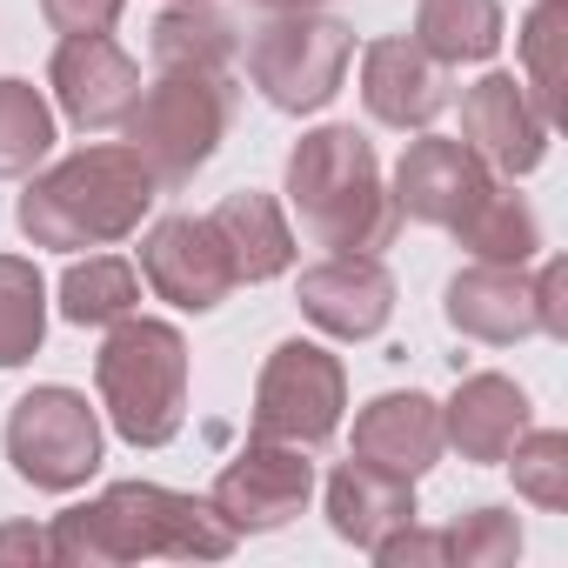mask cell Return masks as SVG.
<instances>
[{
    "label": "cell",
    "instance_id": "7402d4cb",
    "mask_svg": "<svg viewBox=\"0 0 568 568\" xmlns=\"http://www.w3.org/2000/svg\"><path fill=\"white\" fill-rule=\"evenodd\" d=\"M154 41V61L161 68H187V74H227L234 68V28L207 8V0H174V8L148 28Z\"/></svg>",
    "mask_w": 568,
    "mask_h": 568
},
{
    "label": "cell",
    "instance_id": "cb8c5ba5",
    "mask_svg": "<svg viewBox=\"0 0 568 568\" xmlns=\"http://www.w3.org/2000/svg\"><path fill=\"white\" fill-rule=\"evenodd\" d=\"M455 241L475 254V261H501V267H528L535 247H541V221L528 214L521 194H508L501 181L481 194V207L455 227Z\"/></svg>",
    "mask_w": 568,
    "mask_h": 568
},
{
    "label": "cell",
    "instance_id": "9a60e30c",
    "mask_svg": "<svg viewBox=\"0 0 568 568\" xmlns=\"http://www.w3.org/2000/svg\"><path fill=\"white\" fill-rule=\"evenodd\" d=\"M448 328H462L468 342H488V348H508V342H528L541 335V315H535V281L521 267H501V261H475L448 281V302H442Z\"/></svg>",
    "mask_w": 568,
    "mask_h": 568
},
{
    "label": "cell",
    "instance_id": "277c9868",
    "mask_svg": "<svg viewBox=\"0 0 568 568\" xmlns=\"http://www.w3.org/2000/svg\"><path fill=\"white\" fill-rule=\"evenodd\" d=\"M94 388L121 442L168 448L187 422V342L168 322L121 315L94 355Z\"/></svg>",
    "mask_w": 568,
    "mask_h": 568
},
{
    "label": "cell",
    "instance_id": "3957f363",
    "mask_svg": "<svg viewBox=\"0 0 568 568\" xmlns=\"http://www.w3.org/2000/svg\"><path fill=\"white\" fill-rule=\"evenodd\" d=\"M288 201H295L302 227L335 254H375L402 227L395 194L382 181V161H375L368 134H355V128H315L295 141Z\"/></svg>",
    "mask_w": 568,
    "mask_h": 568
},
{
    "label": "cell",
    "instance_id": "484cf974",
    "mask_svg": "<svg viewBox=\"0 0 568 568\" xmlns=\"http://www.w3.org/2000/svg\"><path fill=\"white\" fill-rule=\"evenodd\" d=\"M134 302H141V281H134V267L114 261V254L74 261V267L61 274V315H68L74 328H114L121 315H134Z\"/></svg>",
    "mask_w": 568,
    "mask_h": 568
},
{
    "label": "cell",
    "instance_id": "5bb4252c",
    "mask_svg": "<svg viewBox=\"0 0 568 568\" xmlns=\"http://www.w3.org/2000/svg\"><path fill=\"white\" fill-rule=\"evenodd\" d=\"M302 315L335 342H368L395 315V274L375 254H328L302 274Z\"/></svg>",
    "mask_w": 568,
    "mask_h": 568
},
{
    "label": "cell",
    "instance_id": "7a4b0ae2",
    "mask_svg": "<svg viewBox=\"0 0 568 568\" xmlns=\"http://www.w3.org/2000/svg\"><path fill=\"white\" fill-rule=\"evenodd\" d=\"M154 174L134 148H81L21 194V234L34 247H108L128 241L154 207Z\"/></svg>",
    "mask_w": 568,
    "mask_h": 568
},
{
    "label": "cell",
    "instance_id": "83f0119b",
    "mask_svg": "<svg viewBox=\"0 0 568 568\" xmlns=\"http://www.w3.org/2000/svg\"><path fill=\"white\" fill-rule=\"evenodd\" d=\"M515 462V488L535 501V508H548V515H561L568 508V435L561 428H528L515 448H508Z\"/></svg>",
    "mask_w": 568,
    "mask_h": 568
},
{
    "label": "cell",
    "instance_id": "f546056e",
    "mask_svg": "<svg viewBox=\"0 0 568 568\" xmlns=\"http://www.w3.org/2000/svg\"><path fill=\"white\" fill-rule=\"evenodd\" d=\"M368 555H375L382 568H435V561H448V548H442V528H415V521H402L395 535H382Z\"/></svg>",
    "mask_w": 568,
    "mask_h": 568
},
{
    "label": "cell",
    "instance_id": "4316f807",
    "mask_svg": "<svg viewBox=\"0 0 568 568\" xmlns=\"http://www.w3.org/2000/svg\"><path fill=\"white\" fill-rule=\"evenodd\" d=\"M54 148V108L34 81H0V181L34 174V161Z\"/></svg>",
    "mask_w": 568,
    "mask_h": 568
},
{
    "label": "cell",
    "instance_id": "4fadbf2b",
    "mask_svg": "<svg viewBox=\"0 0 568 568\" xmlns=\"http://www.w3.org/2000/svg\"><path fill=\"white\" fill-rule=\"evenodd\" d=\"M462 141L488 161V174H535L548 154V114L528 101L515 74H481L462 94Z\"/></svg>",
    "mask_w": 568,
    "mask_h": 568
},
{
    "label": "cell",
    "instance_id": "f1b7e54d",
    "mask_svg": "<svg viewBox=\"0 0 568 568\" xmlns=\"http://www.w3.org/2000/svg\"><path fill=\"white\" fill-rule=\"evenodd\" d=\"M442 548H448L455 568H501V561L521 555V521L508 508H475L455 528H442Z\"/></svg>",
    "mask_w": 568,
    "mask_h": 568
},
{
    "label": "cell",
    "instance_id": "30bf717a",
    "mask_svg": "<svg viewBox=\"0 0 568 568\" xmlns=\"http://www.w3.org/2000/svg\"><path fill=\"white\" fill-rule=\"evenodd\" d=\"M141 274H148V288L161 302H174L181 315H207L234 288V261H227V247H221V234H214L207 214H168V221H154L148 241H141Z\"/></svg>",
    "mask_w": 568,
    "mask_h": 568
},
{
    "label": "cell",
    "instance_id": "ba28073f",
    "mask_svg": "<svg viewBox=\"0 0 568 568\" xmlns=\"http://www.w3.org/2000/svg\"><path fill=\"white\" fill-rule=\"evenodd\" d=\"M8 462L21 481L68 495L101 468V415L74 388H34L8 415Z\"/></svg>",
    "mask_w": 568,
    "mask_h": 568
},
{
    "label": "cell",
    "instance_id": "9c48e42d",
    "mask_svg": "<svg viewBox=\"0 0 568 568\" xmlns=\"http://www.w3.org/2000/svg\"><path fill=\"white\" fill-rule=\"evenodd\" d=\"M315 495V462L295 448V442H247L221 481H214V515L234 528V535H267V528H288Z\"/></svg>",
    "mask_w": 568,
    "mask_h": 568
},
{
    "label": "cell",
    "instance_id": "5b68a950",
    "mask_svg": "<svg viewBox=\"0 0 568 568\" xmlns=\"http://www.w3.org/2000/svg\"><path fill=\"white\" fill-rule=\"evenodd\" d=\"M227 114H234V88L227 74H187V68H161V81L128 108V148L148 161L154 187H187L221 134H227Z\"/></svg>",
    "mask_w": 568,
    "mask_h": 568
},
{
    "label": "cell",
    "instance_id": "6da1fadb",
    "mask_svg": "<svg viewBox=\"0 0 568 568\" xmlns=\"http://www.w3.org/2000/svg\"><path fill=\"white\" fill-rule=\"evenodd\" d=\"M234 541L241 535L214 515V501L174 495L161 481H114L48 528L54 568H121V561H148V555L227 561Z\"/></svg>",
    "mask_w": 568,
    "mask_h": 568
},
{
    "label": "cell",
    "instance_id": "2e32d148",
    "mask_svg": "<svg viewBox=\"0 0 568 568\" xmlns=\"http://www.w3.org/2000/svg\"><path fill=\"white\" fill-rule=\"evenodd\" d=\"M442 402H428V395H375L362 415H355V462H368V468H388V475H402V481H415V475H428L435 462H442Z\"/></svg>",
    "mask_w": 568,
    "mask_h": 568
},
{
    "label": "cell",
    "instance_id": "e0dca14e",
    "mask_svg": "<svg viewBox=\"0 0 568 568\" xmlns=\"http://www.w3.org/2000/svg\"><path fill=\"white\" fill-rule=\"evenodd\" d=\"M362 101L382 128H428L448 108V68L415 41H375L362 54Z\"/></svg>",
    "mask_w": 568,
    "mask_h": 568
},
{
    "label": "cell",
    "instance_id": "836d02e7",
    "mask_svg": "<svg viewBox=\"0 0 568 568\" xmlns=\"http://www.w3.org/2000/svg\"><path fill=\"white\" fill-rule=\"evenodd\" d=\"M261 14H308V8H322V0H254Z\"/></svg>",
    "mask_w": 568,
    "mask_h": 568
},
{
    "label": "cell",
    "instance_id": "d6986e66",
    "mask_svg": "<svg viewBox=\"0 0 568 568\" xmlns=\"http://www.w3.org/2000/svg\"><path fill=\"white\" fill-rule=\"evenodd\" d=\"M402 521H415V481H402L388 468H368V462H342L328 475V528L342 541L375 548Z\"/></svg>",
    "mask_w": 568,
    "mask_h": 568
},
{
    "label": "cell",
    "instance_id": "4dcf8cb0",
    "mask_svg": "<svg viewBox=\"0 0 568 568\" xmlns=\"http://www.w3.org/2000/svg\"><path fill=\"white\" fill-rule=\"evenodd\" d=\"M128 0H41V14L54 34H108L121 21Z\"/></svg>",
    "mask_w": 568,
    "mask_h": 568
},
{
    "label": "cell",
    "instance_id": "52a82bcc",
    "mask_svg": "<svg viewBox=\"0 0 568 568\" xmlns=\"http://www.w3.org/2000/svg\"><path fill=\"white\" fill-rule=\"evenodd\" d=\"M342 408H348V375L322 342H281L254 382V435L261 442L322 448L342 428Z\"/></svg>",
    "mask_w": 568,
    "mask_h": 568
},
{
    "label": "cell",
    "instance_id": "1f68e13d",
    "mask_svg": "<svg viewBox=\"0 0 568 568\" xmlns=\"http://www.w3.org/2000/svg\"><path fill=\"white\" fill-rule=\"evenodd\" d=\"M535 315H541V335H568V261H541L535 274Z\"/></svg>",
    "mask_w": 568,
    "mask_h": 568
},
{
    "label": "cell",
    "instance_id": "ffe728a7",
    "mask_svg": "<svg viewBox=\"0 0 568 568\" xmlns=\"http://www.w3.org/2000/svg\"><path fill=\"white\" fill-rule=\"evenodd\" d=\"M207 221H214V234H221V247L234 261V281H274V274H288L295 234H288V221H281L274 194H261V187L227 194Z\"/></svg>",
    "mask_w": 568,
    "mask_h": 568
},
{
    "label": "cell",
    "instance_id": "603a6c76",
    "mask_svg": "<svg viewBox=\"0 0 568 568\" xmlns=\"http://www.w3.org/2000/svg\"><path fill=\"white\" fill-rule=\"evenodd\" d=\"M521 88L548 128L568 114V0H535V14L521 21Z\"/></svg>",
    "mask_w": 568,
    "mask_h": 568
},
{
    "label": "cell",
    "instance_id": "7c38bea8",
    "mask_svg": "<svg viewBox=\"0 0 568 568\" xmlns=\"http://www.w3.org/2000/svg\"><path fill=\"white\" fill-rule=\"evenodd\" d=\"M54 101L81 134H108L128 121V108L141 101V68L108 41V34H68L48 61Z\"/></svg>",
    "mask_w": 568,
    "mask_h": 568
},
{
    "label": "cell",
    "instance_id": "8992f818",
    "mask_svg": "<svg viewBox=\"0 0 568 568\" xmlns=\"http://www.w3.org/2000/svg\"><path fill=\"white\" fill-rule=\"evenodd\" d=\"M355 34L342 21L322 14H274L254 41H247V81L261 88L267 108L281 114H315L342 94Z\"/></svg>",
    "mask_w": 568,
    "mask_h": 568
},
{
    "label": "cell",
    "instance_id": "d4e9b609",
    "mask_svg": "<svg viewBox=\"0 0 568 568\" xmlns=\"http://www.w3.org/2000/svg\"><path fill=\"white\" fill-rule=\"evenodd\" d=\"M48 342V281L34 261L0 254V368L34 362Z\"/></svg>",
    "mask_w": 568,
    "mask_h": 568
},
{
    "label": "cell",
    "instance_id": "d6a6232c",
    "mask_svg": "<svg viewBox=\"0 0 568 568\" xmlns=\"http://www.w3.org/2000/svg\"><path fill=\"white\" fill-rule=\"evenodd\" d=\"M41 561H54L48 555V528H34V521L0 528V568H41Z\"/></svg>",
    "mask_w": 568,
    "mask_h": 568
},
{
    "label": "cell",
    "instance_id": "44dd1931",
    "mask_svg": "<svg viewBox=\"0 0 568 568\" xmlns=\"http://www.w3.org/2000/svg\"><path fill=\"white\" fill-rule=\"evenodd\" d=\"M415 48L442 68L488 61L501 48V0H422L415 8Z\"/></svg>",
    "mask_w": 568,
    "mask_h": 568
},
{
    "label": "cell",
    "instance_id": "8fae6325",
    "mask_svg": "<svg viewBox=\"0 0 568 568\" xmlns=\"http://www.w3.org/2000/svg\"><path fill=\"white\" fill-rule=\"evenodd\" d=\"M488 187H495V174H488V161H481L468 141L428 134V141H415V148L402 154V168H395V214L455 234V227L481 207Z\"/></svg>",
    "mask_w": 568,
    "mask_h": 568
},
{
    "label": "cell",
    "instance_id": "ac0fdd59",
    "mask_svg": "<svg viewBox=\"0 0 568 568\" xmlns=\"http://www.w3.org/2000/svg\"><path fill=\"white\" fill-rule=\"evenodd\" d=\"M528 415L535 408L508 375H468L442 408V442H455L462 462H508V448L528 435Z\"/></svg>",
    "mask_w": 568,
    "mask_h": 568
}]
</instances>
